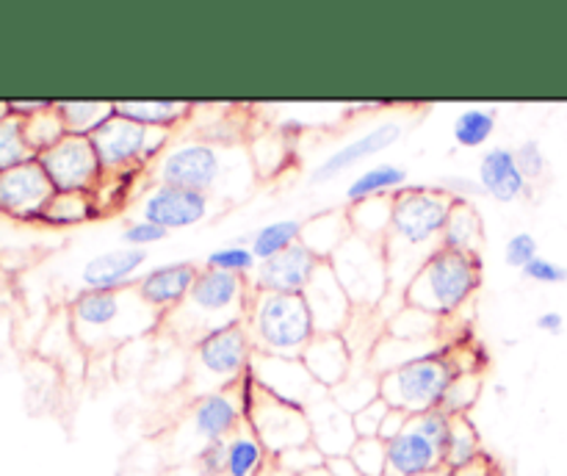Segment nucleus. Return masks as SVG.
Instances as JSON below:
<instances>
[{
    "instance_id": "nucleus-1",
    "label": "nucleus",
    "mask_w": 567,
    "mask_h": 476,
    "mask_svg": "<svg viewBox=\"0 0 567 476\" xmlns=\"http://www.w3.org/2000/svg\"><path fill=\"white\" fill-rule=\"evenodd\" d=\"M454 199L437 186H404L393 194V219L382 241L391 271V293H402L421 266L441 249Z\"/></svg>"
},
{
    "instance_id": "nucleus-2",
    "label": "nucleus",
    "mask_w": 567,
    "mask_h": 476,
    "mask_svg": "<svg viewBox=\"0 0 567 476\" xmlns=\"http://www.w3.org/2000/svg\"><path fill=\"white\" fill-rule=\"evenodd\" d=\"M72 332L86 349H105L131 338L161 330L164 315L150 308L136 288L122 291H89L83 288L70 304Z\"/></svg>"
},
{
    "instance_id": "nucleus-3",
    "label": "nucleus",
    "mask_w": 567,
    "mask_h": 476,
    "mask_svg": "<svg viewBox=\"0 0 567 476\" xmlns=\"http://www.w3.org/2000/svg\"><path fill=\"white\" fill-rule=\"evenodd\" d=\"M249 299H252V286H249L247 277L203 266L186 302L166 313L161 327L175 332V338H181V341L197 343L208 332L244 324Z\"/></svg>"
},
{
    "instance_id": "nucleus-4",
    "label": "nucleus",
    "mask_w": 567,
    "mask_h": 476,
    "mask_svg": "<svg viewBox=\"0 0 567 476\" xmlns=\"http://www.w3.org/2000/svg\"><path fill=\"white\" fill-rule=\"evenodd\" d=\"M482 286L480 255L437 249L419 269V275L404 288V304L424 310L435 319L446 321L457 315L474 299Z\"/></svg>"
},
{
    "instance_id": "nucleus-5",
    "label": "nucleus",
    "mask_w": 567,
    "mask_h": 476,
    "mask_svg": "<svg viewBox=\"0 0 567 476\" xmlns=\"http://www.w3.org/2000/svg\"><path fill=\"white\" fill-rule=\"evenodd\" d=\"M244 327L255 354H275V358H302L316 335L313 315L302 293L252 291Z\"/></svg>"
},
{
    "instance_id": "nucleus-6",
    "label": "nucleus",
    "mask_w": 567,
    "mask_h": 476,
    "mask_svg": "<svg viewBox=\"0 0 567 476\" xmlns=\"http://www.w3.org/2000/svg\"><path fill=\"white\" fill-rule=\"evenodd\" d=\"M255 358L252 341L244 324L214 330L192 343V376L188 382L197 391V399L205 393L236 387L244 380Z\"/></svg>"
},
{
    "instance_id": "nucleus-7",
    "label": "nucleus",
    "mask_w": 567,
    "mask_h": 476,
    "mask_svg": "<svg viewBox=\"0 0 567 476\" xmlns=\"http://www.w3.org/2000/svg\"><path fill=\"white\" fill-rule=\"evenodd\" d=\"M454 365L446 358V346L435 354L413 360L408 365L388 371L380 376V396L393 410H404L408 415L441 410L443 396L454 380Z\"/></svg>"
},
{
    "instance_id": "nucleus-8",
    "label": "nucleus",
    "mask_w": 567,
    "mask_h": 476,
    "mask_svg": "<svg viewBox=\"0 0 567 476\" xmlns=\"http://www.w3.org/2000/svg\"><path fill=\"white\" fill-rule=\"evenodd\" d=\"M238 393H241L244 421L260 437V443L271 454V459L277 454L288 452V448L310 443V421L305 407H297V404L282 402V399L260 391L249 371L238 382Z\"/></svg>"
},
{
    "instance_id": "nucleus-9",
    "label": "nucleus",
    "mask_w": 567,
    "mask_h": 476,
    "mask_svg": "<svg viewBox=\"0 0 567 476\" xmlns=\"http://www.w3.org/2000/svg\"><path fill=\"white\" fill-rule=\"evenodd\" d=\"M327 263L352 299L354 310H374L391 297V271L382 241H369L352 232Z\"/></svg>"
},
{
    "instance_id": "nucleus-10",
    "label": "nucleus",
    "mask_w": 567,
    "mask_h": 476,
    "mask_svg": "<svg viewBox=\"0 0 567 476\" xmlns=\"http://www.w3.org/2000/svg\"><path fill=\"white\" fill-rule=\"evenodd\" d=\"M227 149L205 138H181L150 169L153 183L210 194L227 175Z\"/></svg>"
},
{
    "instance_id": "nucleus-11",
    "label": "nucleus",
    "mask_w": 567,
    "mask_h": 476,
    "mask_svg": "<svg viewBox=\"0 0 567 476\" xmlns=\"http://www.w3.org/2000/svg\"><path fill=\"white\" fill-rule=\"evenodd\" d=\"M37 161L55 192L94 194V188L103 183V166L94 153L92 138L66 136L55 147L39 153Z\"/></svg>"
},
{
    "instance_id": "nucleus-12",
    "label": "nucleus",
    "mask_w": 567,
    "mask_h": 476,
    "mask_svg": "<svg viewBox=\"0 0 567 476\" xmlns=\"http://www.w3.org/2000/svg\"><path fill=\"white\" fill-rule=\"evenodd\" d=\"M210 205H214V199L205 192L153 183L144 192V197L138 199V219H147L153 225L164 227L166 232H172L208 219Z\"/></svg>"
},
{
    "instance_id": "nucleus-13",
    "label": "nucleus",
    "mask_w": 567,
    "mask_h": 476,
    "mask_svg": "<svg viewBox=\"0 0 567 476\" xmlns=\"http://www.w3.org/2000/svg\"><path fill=\"white\" fill-rule=\"evenodd\" d=\"M53 194V183L48 180L37 158L9 172H0V214L9 219L39 221Z\"/></svg>"
},
{
    "instance_id": "nucleus-14",
    "label": "nucleus",
    "mask_w": 567,
    "mask_h": 476,
    "mask_svg": "<svg viewBox=\"0 0 567 476\" xmlns=\"http://www.w3.org/2000/svg\"><path fill=\"white\" fill-rule=\"evenodd\" d=\"M249 374H252L255 385L260 391L271 393V396L282 399V402L297 404V407H308L321 391H327V387H321L310 376V371L305 369V363L299 358L255 354L252 365H249Z\"/></svg>"
},
{
    "instance_id": "nucleus-15",
    "label": "nucleus",
    "mask_w": 567,
    "mask_h": 476,
    "mask_svg": "<svg viewBox=\"0 0 567 476\" xmlns=\"http://www.w3.org/2000/svg\"><path fill=\"white\" fill-rule=\"evenodd\" d=\"M144 138L147 127L116 114L92 136V147L97 153L103 175H122V172L144 169Z\"/></svg>"
},
{
    "instance_id": "nucleus-16",
    "label": "nucleus",
    "mask_w": 567,
    "mask_h": 476,
    "mask_svg": "<svg viewBox=\"0 0 567 476\" xmlns=\"http://www.w3.org/2000/svg\"><path fill=\"white\" fill-rule=\"evenodd\" d=\"M443 468H446V443L426 435L410 415L408 430L388 441L385 476H426Z\"/></svg>"
},
{
    "instance_id": "nucleus-17",
    "label": "nucleus",
    "mask_w": 567,
    "mask_h": 476,
    "mask_svg": "<svg viewBox=\"0 0 567 476\" xmlns=\"http://www.w3.org/2000/svg\"><path fill=\"white\" fill-rule=\"evenodd\" d=\"M319 266L321 260L299 241L293 247H288L286 252L275 255V258L260 260L255 275L249 277V286H252V291L302 293L308 288V282L313 280Z\"/></svg>"
},
{
    "instance_id": "nucleus-18",
    "label": "nucleus",
    "mask_w": 567,
    "mask_h": 476,
    "mask_svg": "<svg viewBox=\"0 0 567 476\" xmlns=\"http://www.w3.org/2000/svg\"><path fill=\"white\" fill-rule=\"evenodd\" d=\"M305 304H308L310 315H313L316 332H343L354 315V304L343 286L338 282L336 271L330 269L327 260L316 269L313 280L302 291Z\"/></svg>"
},
{
    "instance_id": "nucleus-19",
    "label": "nucleus",
    "mask_w": 567,
    "mask_h": 476,
    "mask_svg": "<svg viewBox=\"0 0 567 476\" xmlns=\"http://www.w3.org/2000/svg\"><path fill=\"white\" fill-rule=\"evenodd\" d=\"M310 421V443L319 448L324 457H338V454H349L358 443V432H354L352 415L330 396V391H321L313 402L305 407Z\"/></svg>"
},
{
    "instance_id": "nucleus-20",
    "label": "nucleus",
    "mask_w": 567,
    "mask_h": 476,
    "mask_svg": "<svg viewBox=\"0 0 567 476\" xmlns=\"http://www.w3.org/2000/svg\"><path fill=\"white\" fill-rule=\"evenodd\" d=\"M197 277V263H192V260H177V263H164L144 271L133 288H136V293L150 304V308L158 310L161 315H166L186 302Z\"/></svg>"
},
{
    "instance_id": "nucleus-21",
    "label": "nucleus",
    "mask_w": 567,
    "mask_h": 476,
    "mask_svg": "<svg viewBox=\"0 0 567 476\" xmlns=\"http://www.w3.org/2000/svg\"><path fill=\"white\" fill-rule=\"evenodd\" d=\"M147 263V249L138 247H114L94 255L83 263L81 282L89 291H122V288L136 286Z\"/></svg>"
},
{
    "instance_id": "nucleus-22",
    "label": "nucleus",
    "mask_w": 567,
    "mask_h": 476,
    "mask_svg": "<svg viewBox=\"0 0 567 476\" xmlns=\"http://www.w3.org/2000/svg\"><path fill=\"white\" fill-rule=\"evenodd\" d=\"M188 424H192L194 435L203 441V446L214 441H227L238 426L247 424V421H244V404L238 385L199 396L197 402H194Z\"/></svg>"
},
{
    "instance_id": "nucleus-23",
    "label": "nucleus",
    "mask_w": 567,
    "mask_h": 476,
    "mask_svg": "<svg viewBox=\"0 0 567 476\" xmlns=\"http://www.w3.org/2000/svg\"><path fill=\"white\" fill-rule=\"evenodd\" d=\"M402 136H404L402 122H380L377 127L360 133L358 138H352L349 144H343L341 149H336L332 155H327V158L313 169V183L336 180L338 175L349 172L352 166L363 164L365 158H374V155L385 153L388 147H393V144L402 142Z\"/></svg>"
},
{
    "instance_id": "nucleus-24",
    "label": "nucleus",
    "mask_w": 567,
    "mask_h": 476,
    "mask_svg": "<svg viewBox=\"0 0 567 476\" xmlns=\"http://www.w3.org/2000/svg\"><path fill=\"white\" fill-rule=\"evenodd\" d=\"M299 360L310 371V376L327 391L341 385L349 371L354 369V352L343 332H316Z\"/></svg>"
},
{
    "instance_id": "nucleus-25",
    "label": "nucleus",
    "mask_w": 567,
    "mask_h": 476,
    "mask_svg": "<svg viewBox=\"0 0 567 476\" xmlns=\"http://www.w3.org/2000/svg\"><path fill=\"white\" fill-rule=\"evenodd\" d=\"M482 192L496 203H518L529 197L532 183L520 172L513 147H491L480 161Z\"/></svg>"
},
{
    "instance_id": "nucleus-26",
    "label": "nucleus",
    "mask_w": 567,
    "mask_h": 476,
    "mask_svg": "<svg viewBox=\"0 0 567 476\" xmlns=\"http://www.w3.org/2000/svg\"><path fill=\"white\" fill-rule=\"evenodd\" d=\"M482 247H485V221H482L480 208L474 203L454 199L452 214H449L446 227H443L441 249L480 255Z\"/></svg>"
},
{
    "instance_id": "nucleus-27",
    "label": "nucleus",
    "mask_w": 567,
    "mask_h": 476,
    "mask_svg": "<svg viewBox=\"0 0 567 476\" xmlns=\"http://www.w3.org/2000/svg\"><path fill=\"white\" fill-rule=\"evenodd\" d=\"M116 114L144 127H181L194 116V103L186 100H116Z\"/></svg>"
},
{
    "instance_id": "nucleus-28",
    "label": "nucleus",
    "mask_w": 567,
    "mask_h": 476,
    "mask_svg": "<svg viewBox=\"0 0 567 476\" xmlns=\"http://www.w3.org/2000/svg\"><path fill=\"white\" fill-rule=\"evenodd\" d=\"M349 236H352V227H349L347 208L324 210V214L310 216L302 225V244L319 260H330V255L336 252Z\"/></svg>"
},
{
    "instance_id": "nucleus-29",
    "label": "nucleus",
    "mask_w": 567,
    "mask_h": 476,
    "mask_svg": "<svg viewBox=\"0 0 567 476\" xmlns=\"http://www.w3.org/2000/svg\"><path fill=\"white\" fill-rule=\"evenodd\" d=\"M271 465V454L260 443V437L249 430V424L238 426L227 437V468L225 476H264Z\"/></svg>"
},
{
    "instance_id": "nucleus-30",
    "label": "nucleus",
    "mask_w": 567,
    "mask_h": 476,
    "mask_svg": "<svg viewBox=\"0 0 567 476\" xmlns=\"http://www.w3.org/2000/svg\"><path fill=\"white\" fill-rule=\"evenodd\" d=\"M55 111L64 120L70 136L92 138L105 122L116 116V100H59Z\"/></svg>"
},
{
    "instance_id": "nucleus-31",
    "label": "nucleus",
    "mask_w": 567,
    "mask_h": 476,
    "mask_svg": "<svg viewBox=\"0 0 567 476\" xmlns=\"http://www.w3.org/2000/svg\"><path fill=\"white\" fill-rule=\"evenodd\" d=\"M408 186V169L399 164H374L365 172H360L352 183L347 186V199L352 203H363L371 197H391V194L402 192Z\"/></svg>"
},
{
    "instance_id": "nucleus-32",
    "label": "nucleus",
    "mask_w": 567,
    "mask_h": 476,
    "mask_svg": "<svg viewBox=\"0 0 567 476\" xmlns=\"http://www.w3.org/2000/svg\"><path fill=\"white\" fill-rule=\"evenodd\" d=\"M92 219H100L97 203H94V194L83 192H55L39 216V221L48 227H75Z\"/></svg>"
},
{
    "instance_id": "nucleus-33",
    "label": "nucleus",
    "mask_w": 567,
    "mask_h": 476,
    "mask_svg": "<svg viewBox=\"0 0 567 476\" xmlns=\"http://www.w3.org/2000/svg\"><path fill=\"white\" fill-rule=\"evenodd\" d=\"M347 214L354 236L369 238V241H385L393 219V194L347 205Z\"/></svg>"
},
{
    "instance_id": "nucleus-34",
    "label": "nucleus",
    "mask_w": 567,
    "mask_h": 476,
    "mask_svg": "<svg viewBox=\"0 0 567 476\" xmlns=\"http://www.w3.org/2000/svg\"><path fill=\"white\" fill-rule=\"evenodd\" d=\"M330 396L336 399L349 415H354L358 410H363L365 404L380 399V374H374L365 360H360V363L354 360V369L349 371V376L341 382V385L332 387Z\"/></svg>"
},
{
    "instance_id": "nucleus-35",
    "label": "nucleus",
    "mask_w": 567,
    "mask_h": 476,
    "mask_svg": "<svg viewBox=\"0 0 567 476\" xmlns=\"http://www.w3.org/2000/svg\"><path fill=\"white\" fill-rule=\"evenodd\" d=\"M302 225L299 219H275L260 225L258 230L249 236V249L255 252L258 260H269L275 255L286 252L288 247L302 241Z\"/></svg>"
},
{
    "instance_id": "nucleus-36",
    "label": "nucleus",
    "mask_w": 567,
    "mask_h": 476,
    "mask_svg": "<svg viewBox=\"0 0 567 476\" xmlns=\"http://www.w3.org/2000/svg\"><path fill=\"white\" fill-rule=\"evenodd\" d=\"M443 332V321L413 304H402L391 319L385 321V335L402 338V341H435Z\"/></svg>"
},
{
    "instance_id": "nucleus-37",
    "label": "nucleus",
    "mask_w": 567,
    "mask_h": 476,
    "mask_svg": "<svg viewBox=\"0 0 567 476\" xmlns=\"http://www.w3.org/2000/svg\"><path fill=\"white\" fill-rule=\"evenodd\" d=\"M482 454H485V446H482L480 430L474 426L471 415H452L446 441V468H463V465L480 459Z\"/></svg>"
},
{
    "instance_id": "nucleus-38",
    "label": "nucleus",
    "mask_w": 567,
    "mask_h": 476,
    "mask_svg": "<svg viewBox=\"0 0 567 476\" xmlns=\"http://www.w3.org/2000/svg\"><path fill=\"white\" fill-rule=\"evenodd\" d=\"M498 116L493 108H485V105H471V108H463L457 116H454L452 136L460 147L474 149L482 147L485 142H491V136L496 133Z\"/></svg>"
},
{
    "instance_id": "nucleus-39",
    "label": "nucleus",
    "mask_w": 567,
    "mask_h": 476,
    "mask_svg": "<svg viewBox=\"0 0 567 476\" xmlns=\"http://www.w3.org/2000/svg\"><path fill=\"white\" fill-rule=\"evenodd\" d=\"M33 158H37V153H33L31 144H28L22 120L6 116V120L0 122V172H9Z\"/></svg>"
},
{
    "instance_id": "nucleus-40",
    "label": "nucleus",
    "mask_w": 567,
    "mask_h": 476,
    "mask_svg": "<svg viewBox=\"0 0 567 476\" xmlns=\"http://www.w3.org/2000/svg\"><path fill=\"white\" fill-rule=\"evenodd\" d=\"M22 127H25V138L37 155L44 153V149L55 147L61 138L70 136L64 127V120H61V114L55 111V103H53V108L42 111V114H37V116H31V120L22 122Z\"/></svg>"
},
{
    "instance_id": "nucleus-41",
    "label": "nucleus",
    "mask_w": 567,
    "mask_h": 476,
    "mask_svg": "<svg viewBox=\"0 0 567 476\" xmlns=\"http://www.w3.org/2000/svg\"><path fill=\"white\" fill-rule=\"evenodd\" d=\"M260 260L255 258V252L249 249V244H227V247L214 249V252L205 258V266L208 269H219L227 271V275H238V277H252L255 269H258Z\"/></svg>"
},
{
    "instance_id": "nucleus-42",
    "label": "nucleus",
    "mask_w": 567,
    "mask_h": 476,
    "mask_svg": "<svg viewBox=\"0 0 567 476\" xmlns=\"http://www.w3.org/2000/svg\"><path fill=\"white\" fill-rule=\"evenodd\" d=\"M482 391V374L480 371H463V374H454L452 385H449L446 396H443L441 410H446L449 415H468V410L474 407L476 399Z\"/></svg>"
},
{
    "instance_id": "nucleus-43",
    "label": "nucleus",
    "mask_w": 567,
    "mask_h": 476,
    "mask_svg": "<svg viewBox=\"0 0 567 476\" xmlns=\"http://www.w3.org/2000/svg\"><path fill=\"white\" fill-rule=\"evenodd\" d=\"M288 142L282 133H269V136H258L252 142V147H249V158L255 161V166H258L260 175H277V172L286 166L288 161Z\"/></svg>"
},
{
    "instance_id": "nucleus-44",
    "label": "nucleus",
    "mask_w": 567,
    "mask_h": 476,
    "mask_svg": "<svg viewBox=\"0 0 567 476\" xmlns=\"http://www.w3.org/2000/svg\"><path fill=\"white\" fill-rule=\"evenodd\" d=\"M352 463L358 465L360 476H385L388 470V443L380 437H358L349 452Z\"/></svg>"
},
{
    "instance_id": "nucleus-45",
    "label": "nucleus",
    "mask_w": 567,
    "mask_h": 476,
    "mask_svg": "<svg viewBox=\"0 0 567 476\" xmlns=\"http://www.w3.org/2000/svg\"><path fill=\"white\" fill-rule=\"evenodd\" d=\"M271 463H275L280 470H286V474L302 476V474H308V470H313V468H319V465H324L327 457L319 452V448L313 446V443H305V446L288 448V452L277 454V457L271 459Z\"/></svg>"
},
{
    "instance_id": "nucleus-46",
    "label": "nucleus",
    "mask_w": 567,
    "mask_h": 476,
    "mask_svg": "<svg viewBox=\"0 0 567 476\" xmlns=\"http://www.w3.org/2000/svg\"><path fill=\"white\" fill-rule=\"evenodd\" d=\"M513 149H515V158H518L520 172L526 175V180L535 183L546 175L548 158H546V153H543V144L537 142V138H526V142H520L518 147H513Z\"/></svg>"
},
{
    "instance_id": "nucleus-47",
    "label": "nucleus",
    "mask_w": 567,
    "mask_h": 476,
    "mask_svg": "<svg viewBox=\"0 0 567 476\" xmlns=\"http://www.w3.org/2000/svg\"><path fill=\"white\" fill-rule=\"evenodd\" d=\"M537 255H540V247H537V238L532 236V232L518 230L507 238V247H504V260H507V266H513V269L524 271L526 266L537 258Z\"/></svg>"
},
{
    "instance_id": "nucleus-48",
    "label": "nucleus",
    "mask_w": 567,
    "mask_h": 476,
    "mask_svg": "<svg viewBox=\"0 0 567 476\" xmlns=\"http://www.w3.org/2000/svg\"><path fill=\"white\" fill-rule=\"evenodd\" d=\"M388 413H391V404H388L382 396L374 399L371 404H365L363 410H358V413L352 415V424H354V432H358V437H380L382 421H385Z\"/></svg>"
},
{
    "instance_id": "nucleus-49",
    "label": "nucleus",
    "mask_w": 567,
    "mask_h": 476,
    "mask_svg": "<svg viewBox=\"0 0 567 476\" xmlns=\"http://www.w3.org/2000/svg\"><path fill=\"white\" fill-rule=\"evenodd\" d=\"M199 476H225L227 468V441H214L199 446L197 457H194Z\"/></svg>"
},
{
    "instance_id": "nucleus-50",
    "label": "nucleus",
    "mask_w": 567,
    "mask_h": 476,
    "mask_svg": "<svg viewBox=\"0 0 567 476\" xmlns=\"http://www.w3.org/2000/svg\"><path fill=\"white\" fill-rule=\"evenodd\" d=\"M524 277L532 282H540V286H563V282H567V266L537 255L524 269Z\"/></svg>"
},
{
    "instance_id": "nucleus-51",
    "label": "nucleus",
    "mask_w": 567,
    "mask_h": 476,
    "mask_svg": "<svg viewBox=\"0 0 567 476\" xmlns=\"http://www.w3.org/2000/svg\"><path fill=\"white\" fill-rule=\"evenodd\" d=\"M166 236H169V232H166L164 227L153 225V221H147V219L127 221L125 230H122V238H125L127 247H138V249H147L150 244L164 241Z\"/></svg>"
},
{
    "instance_id": "nucleus-52",
    "label": "nucleus",
    "mask_w": 567,
    "mask_h": 476,
    "mask_svg": "<svg viewBox=\"0 0 567 476\" xmlns=\"http://www.w3.org/2000/svg\"><path fill=\"white\" fill-rule=\"evenodd\" d=\"M435 186L441 188V192H446L452 199H463V203H471V199L485 194L482 192L480 177H468V175H443Z\"/></svg>"
},
{
    "instance_id": "nucleus-53",
    "label": "nucleus",
    "mask_w": 567,
    "mask_h": 476,
    "mask_svg": "<svg viewBox=\"0 0 567 476\" xmlns=\"http://www.w3.org/2000/svg\"><path fill=\"white\" fill-rule=\"evenodd\" d=\"M9 103V116L14 120H31V116L42 114V111L53 108V100H6Z\"/></svg>"
},
{
    "instance_id": "nucleus-54",
    "label": "nucleus",
    "mask_w": 567,
    "mask_h": 476,
    "mask_svg": "<svg viewBox=\"0 0 567 476\" xmlns=\"http://www.w3.org/2000/svg\"><path fill=\"white\" fill-rule=\"evenodd\" d=\"M449 476H502V470H498L496 459L485 452L480 459H474V463L463 465V468H452Z\"/></svg>"
},
{
    "instance_id": "nucleus-55",
    "label": "nucleus",
    "mask_w": 567,
    "mask_h": 476,
    "mask_svg": "<svg viewBox=\"0 0 567 476\" xmlns=\"http://www.w3.org/2000/svg\"><path fill=\"white\" fill-rule=\"evenodd\" d=\"M410 424V415L404 413V410H393L385 415V421H382V430H380V441H393L396 435H402L404 430H408Z\"/></svg>"
},
{
    "instance_id": "nucleus-56",
    "label": "nucleus",
    "mask_w": 567,
    "mask_h": 476,
    "mask_svg": "<svg viewBox=\"0 0 567 476\" xmlns=\"http://www.w3.org/2000/svg\"><path fill=\"white\" fill-rule=\"evenodd\" d=\"M535 327L540 332H548V335H559L565 330V315L557 313V310H546L535 319Z\"/></svg>"
},
{
    "instance_id": "nucleus-57",
    "label": "nucleus",
    "mask_w": 567,
    "mask_h": 476,
    "mask_svg": "<svg viewBox=\"0 0 567 476\" xmlns=\"http://www.w3.org/2000/svg\"><path fill=\"white\" fill-rule=\"evenodd\" d=\"M327 468H330L332 476H360L358 465L352 463L349 454H338V457H327Z\"/></svg>"
},
{
    "instance_id": "nucleus-58",
    "label": "nucleus",
    "mask_w": 567,
    "mask_h": 476,
    "mask_svg": "<svg viewBox=\"0 0 567 476\" xmlns=\"http://www.w3.org/2000/svg\"><path fill=\"white\" fill-rule=\"evenodd\" d=\"M264 476H293V474H286V470H280V468H277V465H275V463H271V465H269V468H266V470H264Z\"/></svg>"
},
{
    "instance_id": "nucleus-59",
    "label": "nucleus",
    "mask_w": 567,
    "mask_h": 476,
    "mask_svg": "<svg viewBox=\"0 0 567 476\" xmlns=\"http://www.w3.org/2000/svg\"><path fill=\"white\" fill-rule=\"evenodd\" d=\"M302 476H332V474H330V468H327V465H319V468L308 470V474H302Z\"/></svg>"
},
{
    "instance_id": "nucleus-60",
    "label": "nucleus",
    "mask_w": 567,
    "mask_h": 476,
    "mask_svg": "<svg viewBox=\"0 0 567 476\" xmlns=\"http://www.w3.org/2000/svg\"><path fill=\"white\" fill-rule=\"evenodd\" d=\"M6 116H9V103H6V100H0V122H3Z\"/></svg>"
},
{
    "instance_id": "nucleus-61",
    "label": "nucleus",
    "mask_w": 567,
    "mask_h": 476,
    "mask_svg": "<svg viewBox=\"0 0 567 476\" xmlns=\"http://www.w3.org/2000/svg\"><path fill=\"white\" fill-rule=\"evenodd\" d=\"M426 476H449V468H443V470H435V474H426Z\"/></svg>"
}]
</instances>
